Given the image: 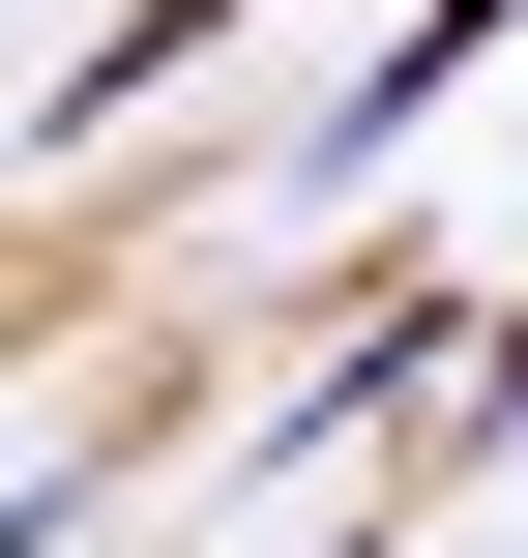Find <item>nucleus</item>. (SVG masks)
<instances>
[{
    "label": "nucleus",
    "mask_w": 528,
    "mask_h": 558,
    "mask_svg": "<svg viewBox=\"0 0 528 558\" xmlns=\"http://www.w3.org/2000/svg\"><path fill=\"white\" fill-rule=\"evenodd\" d=\"M500 29H528V0H412V29H382V59L323 88V177H382V147H412V118H441V88L500 59Z\"/></svg>",
    "instance_id": "1"
}]
</instances>
